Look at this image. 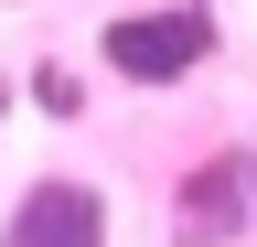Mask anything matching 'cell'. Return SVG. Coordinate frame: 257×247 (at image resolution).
<instances>
[{"instance_id":"8992f818","label":"cell","mask_w":257,"mask_h":247,"mask_svg":"<svg viewBox=\"0 0 257 247\" xmlns=\"http://www.w3.org/2000/svg\"><path fill=\"white\" fill-rule=\"evenodd\" d=\"M0 118H11V86H0Z\"/></svg>"},{"instance_id":"3957f363","label":"cell","mask_w":257,"mask_h":247,"mask_svg":"<svg viewBox=\"0 0 257 247\" xmlns=\"http://www.w3.org/2000/svg\"><path fill=\"white\" fill-rule=\"evenodd\" d=\"M172 236H182V247H236V236H257V204H246V150H214V161H193V172H182Z\"/></svg>"},{"instance_id":"6da1fadb","label":"cell","mask_w":257,"mask_h":247,"mask_svg":"<svg viewBox=\"0 0 257 247\" xmlns=\"http://www.w3.org/2000/svg\"><path fill=\"white\" fill-rule=\"evenodd\" d=\"M214 54H225L214 0H150V11L96 22V65H107V75H128V86H193Z\"/></svg>"},{"instance_id":"5b68a950","label":"cell","mask_w":257,"mask_h":247,"mask_svg":"<svg viewBox=\"0 0 257 247\" xmlns=\"http://www.w3.org/2000/svg\"><path fill=\"white\" fill-rule=\"evenodd\" d=\"M246 204H257V140H246Z\"/></svg>"},{"instance_id":"7a4b0ae2","label":"cell","mask_w":257,"mask_h":247,"mask_svg":"<svg viewBox=\"0 0 257 247\" xmlns=\"http://www.w3.org/2000/svg\"><path fill=\"white\" fill-rule=\"evenodd\" d=\"M0 247H107V194L86 172H32L0 215Z\"/></svg>"},{"instance_id":"277c9868","label":"cell","mask_w":257,"mask_h":247,"mask_svg":"<svg viewBox=\"0 0 257 247\" xmlns=\"http://www.w3.org/2000/svg\"><path fill=\"white\" fill-rule=\"evenodd\" d=\"M22 97L43 108V118H86V75H75V65H32V75H22Z\"/></svg>"}]
</instances>
